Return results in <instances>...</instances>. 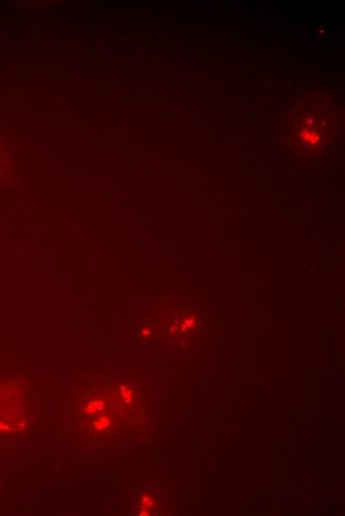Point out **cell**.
Wrapping results in <instances>:
<instances>
[{
  "mask_svg": "<svg viewBox=\"0 0 345 516\" xmlns=\"http://www.w3.org/2000/svg\"><path fill=\"white\" fill-rule=\"evenodd\" d=\"M331 27L326 22L317 23L311 29V37L317 42L327 41L331 35Z\"/></svg>",
  "mask_w": 345,
  "mask_h": 516,
  "instance_id": "1",
  "label": "cell"
}]
</instances>
